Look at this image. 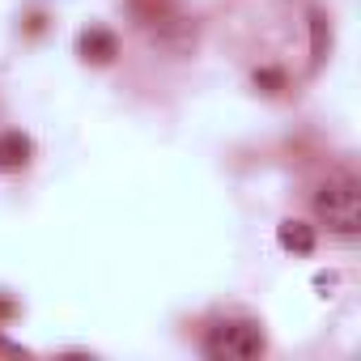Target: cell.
Returning <instances> with one entry per match:
<instances>
[{
  "mask_svg": "<svg viewBox=\"0 0 361 361\" xmlns=\"http://www.w3.org/2000/svg\"><path fill=\"white\" fill-rule=\"evenodd\" d=\"M314 209L340 234H357L361 230V192H357V183H353L348 174L327 178V183L314 192Z\"/></svg>",
  "mask_w": 361,
  "mask_h": 361,
  "instance_id": "1",
  "label": "cell"
},
{
  "mask_svg": "<svg viewBox=\"0 0 361 361\" xmlns=\"http://www.w3.org/2000/svg\"><path fill=\"white\" fill-rule=\"evenodd\" d=\"M255 85H259V90H268V94H276V90L285 85V77H281L276 68H264V73H255Z\"/></svg>",
  "mask_w": 361,
  "mask_h": 361,
  "instance_id": "7",
  "label": "cell"
},
{
  "mask_svg": "<svg viewBox=\"0 0 361 361\" xmlns=\"http://www.w3.org/2000/svg\"><path fill=\"white\" fill-rule=\"evenodd\" d=\"M115 51H119V43H115V35L111 30H85L81 35V56L85 60H94V64H111L115 60Z\"/></svg>",
  "mask_w": 361,
  "mask_h": 361,
  "instance_id": "3",
  "label": "cell"
},
{
  "mask_svg": "<svg viewBox=\"0 0 361 361\" xmlns=\"http://www.w3.org/2000/svg\"><path fill=\"white\" fill-rule=\"evenodd\" d=\"M276 238H281V247L293 251V255H310V251H314V230H310L306 221H281Z\"/></svg>",
  "mask_w": 361,
  "mask_h": 361,
  "instance_id": "5",
  "label": "cell"
},
{
  "mask_svg": "<svg viewBox=\"0 0 361 361\" xmlns=\"http://www.w3.org/2000/svg\"><path fill=\"white\" fill-rule=\"evenodd\" d=\"M26 161H30V136H22V132L0 136V170H22Z\"/></svg>",
  "mask_w": 361,
  "mask_h": 361,
  "instance_id": "4",
  "label": "cell"
},
{
  "mask_svg": "<svg viewBox=\"0 0 361 361\" xmlns=\"http://www.w3.org/2000/svg\"><path fill=\"white\" fill-rule=\"evenodd\" d=\"M0 353H18V344H9L5 336H0Z\"/></svg>",
  "mask_w": 361,
  "mask_h": 361,
  "instance_id": "8",
  "label": "cell"
},
{
  "mask_svg": "<svg viewBox=\"0 0 361 361\" xmlns=\"http://www.w3.org/2000/svg\"><path fill=\"white\" fill-rule=\"evenodd\" d=\"M209 357L217 361H251L264 353V331L255 323H217L204 340Z\"/></svg>",
  "mask_w": 361,
  "mask_h": 361,
  "instance_id": "2",
  "label": "cell"
},
{
  "mask_svg": "<svg viewBox=\"0 0 361 361\" xmlns=\"http://www.w3.org/2000/svg\"><path fill=\"white\" fill-rule=\"evenodd\" d=\"M327 51H331V22L314 9V13H310V64L319 68V64L327 60Z\"/></svg>",
  "mask_w": 361,
  "mask_h": 361,
  "instance_id": "6",
  "label": "cell"
}]
</instances>
